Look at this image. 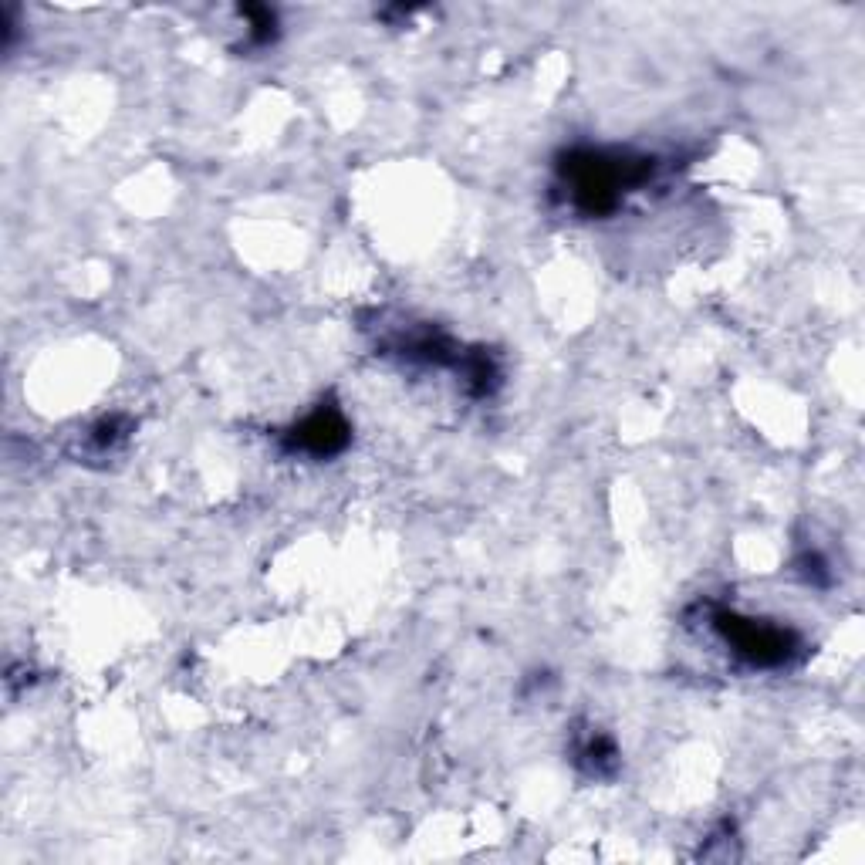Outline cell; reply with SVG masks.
<instances>
[{
  "instance_id": "1",
  "label": "cell",
  "mask_w": 865,
  "mask_h": 865,
  "mask_svg": "<svg viewBox=\"0 0 865 865\" xmlns=\"http://www.w3.org/2000/svg\"><path fill=\"white\" fill-rule=\"evenodd\" d=\"M342 423H338L335 416H325V413H318V416H311L305 426H301V447H308V450H315V453H325V450H332L338 440H342Z\"/></svg>"
}]
</instances>
